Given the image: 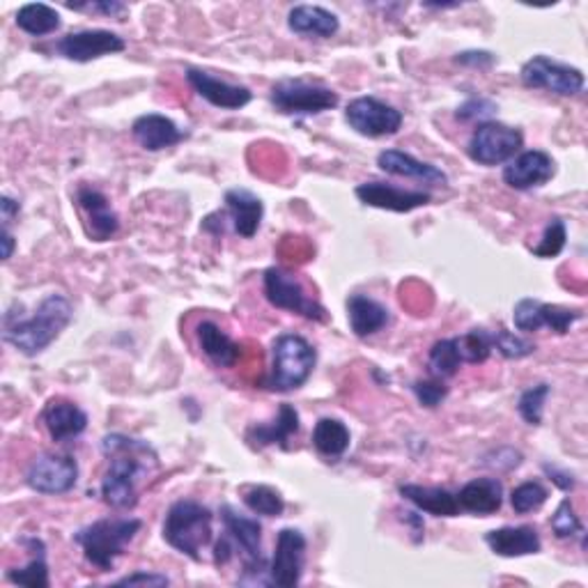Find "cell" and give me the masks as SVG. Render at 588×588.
Here are the masks:
<instances>
[{
	"mask_svg": "<svg viewBox=\"0 0 588 588\" xmlns=\"http://www.w3.org/2000/svg\"><path fill=\"white\" fill-rule=\"evenodd\" d=\"M287 28L297 35L329 39L341 30V19L320 5H294L287 14Z\"/></svg>",
	"mask_w": 588,
	"mask_h": 588,
	"instance_id": "f1b7e54d",
	"label": "cell"
},
{
	"mask_svg": "<svg viewBox=\"0 0 588 588\" xmlns=\"http://www.w3.org/2000/svg\"><path fill=\"white\" fill-rule=\"evenodd\" d=\"M215 513L194 499L175 501L163 519V540L192 561H200V552L212 542Z\"/></svg>",
	"mask_w": 588,
	"mask_h": 588,
	"instance_id": "277c9868",
	"label": "cell"
},
{
	"mask_svg": "<svg viewBox=\"0 0 588 588\" xmlns=\"http://www.w3.org/2000/svg\"><path fill=\"white\" fill-rule=\"evenodd\" d=\"M584 318V313L579 308H563V306H552L542 304L538 299H519L515 310H513V322L517 331L522 333H534L540 329H552L554 333L563 335L568 333L575 322Z\"/></svg>",
	"mask_w": 588,
	"mask_h": 588,
	"instance_id": "5bb4252c",
	"label": "cell"
},
{
	"mask_svg": "<svg viewBox=\"0 0 588 588\" xmlns=\"http://www.w3.org/2000/svg\"><path fill=\"white\" fill-rule=\"evenodd\" d=\"M143 522L136 517H109L97 519L88 527L74 534V542L81 548L83 556L99 573H109L115 568L118 559L127 552L132 540L140 534Z\"/></svg>",
	"mask_w": 588,
	"mask_h": 588,
	"instance_id": "3957f363",
	"label": "cell"
},
{
	"mask_svg": "<svg viewBox=\"0 0 588 588\" xmlns=\"http://www.w3.org/2000/svg\"><path fill=\"white\" fill-rule=\"evenodd\" d=\"M262 283H265V297L274 308L302 315V318L313 320V322L329 320L327 308L318 299H313L306 292L304 283L297 277H292L290 271L281 267H269L265 271Z\"/></svg>",
	"mask_w": 588,
	"mask_h": 588,
	"instance_id": "52a82bcc",
	"label": "cell"
},
{
	"mask_svg": "<svg viewBox=\"0 0 588 588\" xmlns=\"http://www.w3.org/2000/svg\"><path fill=\"white\" fill-rule=\"evenodd\" d=\"M347 320L356 339H368L391 322V310L368 294H352L347 299Z\"/></svg>",
	"mask_w": 588,
	"mask_h": 588,
	"instance_id": "4316f807",
	"label": "cell"
},
{
	"mask_svg": "<svg viewBox=\"0 0 588 588\" xmlns=\"http://www.w3.org/2000/svg\"><path fill=\"white\" fill-rule=\"evenodd\" d=\"M522 145L524 136L519 130L511 127V124L488 120L476 124L467 145V155L474 163L492 168L515 159L517 152L522 150Z\"/></svg>",
	"mask_w": 588,
	"mask_h": 588,
	"instance_id": "ba28073f",
	"label": "cell"
},
{
	"mask_svg": "<svg viewBox=\"0 0 588 588\" xmlns=\"http://www.w3.org/2000/svg\"><path fill=\"white\" fill-rule=\"evenodd\" d=\"M221 524L223 534L233 542L235 556H242L244 575L260 579L258 575L269 568L262 554V524L256 517L237 513L233 506H221Z\"/></svg>",
	"mask_w": 588,
	"mask_h": 588,
	"instance_id": "9c48e42d",
	"label": "cell"
},
{
	"mask_svg": "<svg viewBox=\"0 0 588 588\" xmlns=\"http://www.w3.org/2000/svg\"><path fill=\"white\" fill-rule=\"evenodd\" d=\"M21 304L14 302L3 315V339L24 356H37L53 345L74 318V306L65 294H47L33 315L19 313Z\"/></svg>",
	"mask_w": 588,
	"mask_h": 588,
	"instance_id": "7a4b0ae2",
	"label": "cell"
},
{
	"mask_svg": "<svg viewBox=\"0 0 588 588\" xmlns=\"http://www.w3.org/2000/svg\"><path fill=\"white\" fill-rule=\"evenodd\" d=\"M377 166L382 168L384 173L389 175H397V177H409L416 182L424 184H432V186H441L449 182V175L441 171V168L426 163L421 159H416L409 152L403 150H384L377 155Z\"/></svg>",
	"mask_w": 588,
	"mask_h": 588,
	"instance_id": "cb8c5ba5",
	"label": "cell"
},
{
	"mask_svg": "<svg viewBox=\"0 0 588 588\" xmlns=\"http://www.w3.org/2000/svg\"><path fill=\"white\" fill-rule=\"evenodd\" d=\"M68 10H76V12H90V14H103V16H122L124 12H127V5L124 3H118V0H101V3H68L65 5Z\"/></svg>",
	"mask_w": 588,
	"mask_h": 588,
	"instance_id": "ee69618b",
	"label": "cell"
},
{
	"mask_svg": "<svg viewBox=\"0 0 588 588\" xmlns=\"http://www.w3.org/2000/svg\"><path fill=\"white\" fill-rule=\"evenodd\" d=\"M30 552V561L24 568L8 571V579L16 586H30V588H49V563H47V544L37 536H28L21 540Z\"/></svg>",
	"mask_w": 588,
	"mask_h": 588,
	"instance_id": "4dcf8cb0",
	"label": "cell"
},
{
	"mask_svg": "<svg viewBox=\"0 0 588 588\" xmlns=\"http://www.w3.org/2000/svg\"><path fill=\"white\" fill-rule=\"evenodd\" d=\"M124 49H127L124 37L111 30H101V28L70 33L65 37H60L53 47V51L60 58L72 60V62H90L103 56L122 53Z\"/></svg>",
	"mask_w": 588,
	"mask_h": 588,
	"instance_id": "9a60e30c",
	"label": "cell"
},
{
	"mask_svg": "<svg viewBox=\"0 0 588 588\" xmlns=\"http://www.w3.org/2000/svg\"><path fill=\"white\" fill-rule=\"evenodd\" d=\"M565 240H568V230H565V223L561 219H552L548 223V228H544L540 244L531 248L534 256L536 258H556L565 248Z\"/></svg>",
	"mask_w": 588,
	"mask_h": 588,
	"instance_id": "60d3db41",
	"label": "cell"
},
{
	"mask_svg": "<svg viewBox=\"0 0 588 588\" xmlns=\"http://www.w3.org/2000/svg\"><path fill=\"white\" fill-rule=\"evenodd\" d=\"M78 209L86 217L88 237L95 242H109L120 230V217L111 207L109 198L95 186H78L76 192Z\"/></svg>",
	"mask_w": 588,
	"mask_h": 588,
	"instance_id": "d6986e66",
	"label": "cell"
},
{
	"mask_svg": "<svg viewBox=\"0 0 588 588\" xmlns=\"http://www.w3.org/2000/svg\"><path fill=\"white\" fill-rule=\"evenodd\" d=\"M223 203H225V217L233 221L235 233L244 240L256 237L265 217L262 200L256 194L246 192V188H230V192H225L223 196Z\"/></svg>",
	"mask_w": 588,
	"mask_h": 588,
	"instance_id": "7402d4cb",
	"label": "cell"
},
{
	"mask_svg": "<svg viewBox=\"0 0 588 588\" xmlns=\"http://www.w3.org/2000/svg\"><path fill=\"white\" fill-rule=\"evenodd\" d=\"M497 111V103L486 97H471L462 107H457L455 118L460 122H488V118Z\"/></svg>",
	"mask_w": 588,
	"mask_h": 588,
	"instance_id": "7bdbcfd3",
	"label": "cell"
},
{
	"mask_svg": "<svg viewBox=\"0 0 588 588\" xmlns=\"http://www.w3.org/2000/svg\"><path fill=\"white\" fill-rule=\"evenodd\" d=\"M306 550L308 542L306 536L299 529H281L277 538V550L271 556V563L267 568V584L279 588H294L306 568Z\"/></svg>",
	"mask_w": 588,
	"mask_h": 588,
	"instance_id": "4fadbf2b",
	"label": "cell"
},
{
	"mask_svg": "<svg viewBox=\"0 0 588 588\" xmlns=\"http://www.w3.org/2000/svg\"><path fill=\"white\" fill-rule=\"evenodd\" d=\"M134 140L147 152H161L166 147H173L186 138V132L161 113H147L134 120L132 124Z\"/></svg>",
	"mask_w": 588,
	"mask_h": 588,
	"instance_id": "44dd1931",
	"label": "cell"
},
{
	"mask_svg": "<svg viewBox=\"0 0 588 588\" xmlns=\"http://www.w3.org/2000/svg\"><path fill=\"white\" fill-rule=\"evenodd\" d=\"M21 212V203L10 198V196H0V219H3V228H10V223L19 217Z\"/></svg>",
	"mask_w": 588,
	"mask_h": 588,
	"instance_id": "c3c4849f",
	"label": "cell"
},
{
	"mask_svg": "<svg viewBox=\"0 0 588 588\" xmlns=\"http://www.w3.org/2000/svg\"><path fill=\"white\" fill-rule=\"evenodd\" d=\"M356 198L368 207L387 209V212L407 215L418 207L430 205L432 196L428 192H412V188H401L387 182H364L356 186Z\"/></svg>",
	"mask_w": 588,
	"mask_h": 588,
	"instance_id": "2e32d148",
	"label": "cell"
},
{
	"mask_svg": "<svg viewBox=\"0 0 588 588\" xmlns=\"http://www.w3.org/2000/svg\"><path fill=\"white\" fill-rule=\"evenodd\" d=\"M462 364H486L494 352L492 331L488 329H471L455 339Z\"/></svg>",
	"mask_w": 588,
	"mask_h": 588,
	"instance_id": "836d02e7",
	"label": "cell"
},
{
	"mask_svg": "<svg viewBox=\"0 0 588 588\" xmlns=\"http://www.w3.org/2000/svg\"><path fill=\"white\" fill-rule=\"evenodd\" d=\"M550 391H552L550 384H536L519 395L517 412L524 418V424H529V426L542 424V412H544V403H548V397H550Z\"/></svg>",
	"mask_w": 588,
	"mask_h": 588,
	"instance_id": "74e56055",
	"label": "cell"
},
{
	"mask_svg": "<svg viewBox=\"0 0 588 588\" xmlns=\"http://www.w3.org/2000/svg\"><path fill=\"white\" fill-rule=\"evenodd\" d=\"M412 391L416 395V401L421 403L428 409L439 407L441 403L446 401L449 395V387L439 380V377H432V380H418L412 384Z\"/></svg>",
	"mask_w": 588,
	"mask_h": 588,
	"instance_id": "b9f144b4",
	"label": "cell"
},
{
	"mask_svg": "<svg viewBox=\"0 0 588 588\" xmlns=\"http://www.w3.org/2000/svg\"><path fill=\"white\" fill-rule=\"evenodd\" d=\"M556 173L554 159L542 150H527L517 155L503 168V182H506L515 192H529L548 184Z\"/></svg>",
	"mask_w": 588,
	"mask_h": 588,
	"instance_id": "ac0fdd59",
	"label": "cell"
},
{
	"mask_svg": "<svg viewBox=\"0 0 588 588\" xmlns=\"http://www.w3.org/2000/svg\"><path fill=\"white\" fill-rule=\"evenodd\" d=\"M403 522H407L409 527H412L414 542H421V540H424V531H426V524H424L421 515L414 513V511H405V513H403Z\"/></svg>",
	"mask_w": 588,
	"mask_h": 588,
	"instance_id": "681fc988",
	"label": "cell"
},
{
	"mask_svg": "<svg viewBox=\"0 0 588 588\" xmlns=\"http://www.w3.org/2000/svg\"><path fill=\"white\" fill-rule=\"evenodd\" d=\"M455 497H457L460 511L488 517V515H494L503 506V486L499 478L482 476V478L469 480Z\"/></svg>",
	"mask_w": 588,
	"mask_h": 588,
	"instance_id": "484cf974",
	"label": "cell"
},
{
	"mask_svg": "<svg viewBox=\"0 0 588 588\" xmlns=\"http://www.w3.org/2000/svg\"><path fill=\"white\" fill-rule=\"evenodd\" d=\"M492 343L501 356H506V359H515V362L527 359V356H531L536 352V345L531 341L522 339V335L506 331V329L492 331Z\"/></svg>",
	"mask_w": 588,
	"mask_h": 588,
	"instance_id": "ab89813d",
	"label": "cell"
},
{
	"mask_svg": "<svg viewBox=\"0 0 588 588\" xmlns=\"http://www.w3.org/2000/svg\"><path fill=\"white\" fill-rule=\"evenodd\" d=\"M302 430V421H299V412L294 409L292 405L283 403L281 409H279V416L274 418V421H269V424H256V426H250L244 434L246 439V444L250 449H256V451H262L267 446H283L287 449L285 441L292 437V434H297Z\"/></svg>",
	"mask_w": 588,
	"mask_h": 588,
	"instance_id": "603a6c76",
	"label": "cell"
},
{
	"mask_svg": "<svg viewBox=\"0 0 588 588\" xmlns=\"http://www.w3.org/2000/svg\"><path fill=\"white\" fill-rule=\"evenodd\" d=\"M548 497L550 492L540 480H527L511 492V506L517 515H527V513L538 511L542 503L548 501Z\"/></svg>",
	"mask_w": 588,
	"mask_h": 588,
	"instance_id": "8d00e7d4",
	"label": "cell"
},
{
	"mask_svg": "<svg viewBox=\"0 0 588 588\" xmlns=\"http://www.w3.org/2000/svg\"><path fill=\"white\" fill-rule=\"evenodd\" d=\"M16 28L30 37H47L60 28V14L56 8L45 3H28L16 12Z\"/></svg>",
	"mask_w": 588,
	"mask_h": 588,
	"instance_id": "d6a6232c",
	"label": "cell"
},
{
	"mask_svg": "<svg viewBox=\"0 0 588 588\" xmlns=\"http://www.w3.org/2000/svg\"><path fill=\"white\" fill-rule=\"evenodd\" d=\"M455 62L462 68H474V70H490L497 56L492 51H462L455 56Z\"/></svg>",
	"mask_w": 588,
	"mask_h": 588,
	"instance_id": "f6af8a7d",
	"label": "cell"
},
{
	"mask_svg": "<svg viewBox=\"0 0 588 588\" xmlns=\"http://www.w3.org/2000/svg\"><path fill=\"white\" fill-rule=\"evenodd\" d=\"M350 428L339 418H320L313 428V446L329 460H341L350 449Z\"/></svg>",
	"mask_w": 588,
	"mask_h": 588,
	"instance_id": "1f68e13d",
	"label": "cell"
},
{
	"mask_svg": "<svg viewBox=\"0 0 588 588\" xmlns=\"http://www.w3.org/2000/svg\"><path fill=\"white\" fill-rule=\"evenodd\" d=\"M401 497L409 501L412 506L418 511H424L434 517H455L460 513L457 506V497L446 490V488H426V486H416V482H405V486L397 488Z\"/></svg>",
	"mask_w": 588,
	"mask_h": 588,
	"instance_id": "f546056e",
	"label": "cell"
},
{
	"mask_svg": "<svg viewBox=\"0 0 588 588\" xmlns=\"http://www.w3.org/2000/svg\"><path fill=\"white\" fill-rule=\"evenodd\" d=\"M101 453L109 467L101 478V499L115 511H130L138 503L140 482L159 469V455L145 439L111 432L101 439Z\"/></svg>",
	"mask_w": 588,
	"mask_h": 588,
	"instance_id": "6da1fadb",
	"label": "cell"
},
{
	"mask_svg": "<svg viewBox=\"0 0 588 588\" xmlns=\"http://www.w3.org/2000/svg\"><path fill=\"white\" fill-rule=\"evenodd\" d=\"M519 78L531 90H548L561 97H575L584 90V72L563 65L548 56H534L519 70Z\"/></svg>",
	"mask_w": 588,
	"mask_h": 588,
	"instance_id": "30bf717a",
	"label": "cell"
},
{
	"mask_svg": "<svg viewBox=\"0 0 588 588\" xmlns=\"http://www.w3.org/2000/svg\"><path fill=\"white\" fill-rule=\"evenodd\" d=\"M196 335L200 350L217 368H235L242 359V345L235 343L230 335L212 320H205L196 327Z\"/></svg>",
	"mask_w": 588,
	"mask_h": 588,
	"instance_id": "83f0119b",
	"label": "cell"
},
{
	"mask_svg": "<svg viewBox=\"0 0 588 588\" xmlns=\"http://www.w3.org/2000/svg\"><path fill=\"white\" fill-rule=\"evenodd\" d=\"M0 242H3V260L8 262L10 258H12V254H14V237H12V233H10V228H3V235H0Z\"/></svg>",
	"mask_w": 588,
	"mask_h": 588,
	"instance_id": "f907efd6",
	"label": "cell"
},
{
	"mask_svg": "<svg viewBox=\"0 0 588 588\" xmlns=\"http://www.w3.org/2000/svg\"><path fill=\"white\" fill-rule=\"evenodd\" d=\"M186 81H188V86L196 90L198 97H203L207 103H212V107L223 109V111H240L246 107V103H250V99H254V93H250L246 86H235V83L221 81L215 74L198 70V68L186 70Z\"/></svg>",
	"mask_w": 588,
	"mask_h": 588,
	"instance_id": "e0dca14e",
	"label": "cell"
},
{
	"mask_svg": "<svg viewBox=\"0 0 588 588\" xmlns=\"http://www.w3.org/2000/svg\"><path fill=\"white\" fill-rule=\"evenodd\" d=\"M552 524V531L556 538H575V536H584V524L575 511V503L571 501V497H565L561 503L556 513L552 515L550 519Z\"/></svg>",
	"mask_w": 588,
	"mask_h": 588,
	"instance_id": "f35d334b",
	"label": "cell"
},
{
	"mask_svg": "<svg viewBox=\"0 0 588 588\" xmlns=\"http://www.w3.org/2000/svg\"><path fill=\"white\" fill-rule=\"evenodd\" d=\"M488 548L503 559H519L538 554L542 548V540L536 527L522 524V527H501L486 534Z\"/></svg>",
	"mask_w": 588,
	"mask_h": 588,
	"instance_id": "d4e9b609",
	"label": "cell"
},
{
	"mask_svg": "<svg viewBox=\"0 0 588 588\" xmlns=\"http://www.w3.org/2000/svg\"><path fill=\"white\" fill-rule=\"evenodd\" d=\"M318 364V352L299 333H281L271 345V370L265 387L277 393L302 389Z\"/></svg>",
	"mask_w": 588,
	"mask_h": 588,
	"instance_id": "5b68a950",
	"label": "cell"
},
{
	"mask_svg": "<svg viewBox=\"0 0 588 588\" xmlns=\"http://www.w3.org/2000/svg\"><path fill=\"white\" fill-rule=\"evenodd\" d=\"M41 424L56 444H68L88 430V414L65 397H51L41 409Z\"/></svg>",
	"mask_w": 588,
	"mask_h": 588,
	"instance_id": "ffe728a7",
	"label": "cell"
},
{
	"mask_svg": "<svg viewBox=\"0 0 588 588\" xmlns=\"http://www.w3.org/2000/svg\"><path fill=\"white\" fill-rule=\"evenodd\" d=\"M171 579L161 573H147V571H136L134 575H127L115 581V586H168Z\"/></svg>",
	"mask_w": 588,
	"mask_h": 588,
	"instance_id": "bcb514c9",
	"label": "cell"
},
{
	"mask_svg": "<svg viewBox=\"0 0 588 588\" xmlns=\"http://www.w3.org/2000/svg\"><path fill=\"white\" fill-rule=\"evenodd\" d=\"M403 111H397L391 103L377 97H356L347 103L345 122L350 127L366 138H384L401 132Z\"/></svg>",
	"mask_w": 588,
	"mask_h": 588,
	"instance_id": "8fae6325",
	"label": "cell"
},
{
	"mask_svg": "<svg viewBox=\"0 0 588 588\" xmlns=\"http://www.w3.org/2000/svg\"><path fill=\"white\" fill-rule=\"evenodd\" d=\"M542 471L548 474L550 480L554 482V486H556L559 490H563V492H571V490H575V486H577V480H575V476H573L571 471H563V469L554 467V465H542Z\"/></svg>",
	"mask_w": 588,
	"mask_h": 588,
	"instance_id": "7dc6e473",
	"label": "cell"
},
{
	"mask_svg": "<svg viewBox=\"0 0 588 588\" xmlns=\"http://www.w3.org/2000/svg\"><path fill=\"white\" fill-rule=\"evenodd\" d=\"M460 366H462V359H460L455 339L437 341L430 347L428 368H430L432 377H439V380H446V377H453L460 370Z\"/></svg>",
	"mask_w": 588,
	"mask_h": 588,
	"instance_id": "d590c367",
	"label": "cell"
},
{
	"mask_svg": "<svg viewBox=\"0 0 588 588\" xmlns=\"http://www.w3.org/2000/svg\"><path fill=\"white\" fill-rule=\"evenodd\" d=\"M274 109L283 115H320L339 107V93L324 83L306 78H283L269 93Z\"/></svg>",
	"mask_w": 588,
	"mask_h": 588,
	"instance_id": "8992f818",
	"label": "cell"
},
{
	"mask_svg": "<svg viewBox=\"0 0 588 588\" xmlns=\"http://www.w3.org/2000/svg\"><path fill=\"white\" fill-rule=\"evenodd\" d=\"M26 482L37 494H68L78 482V462L68 453H45L30 462Z\"/></svg>",
	"mask_w": 588,
	"mask_h": 588,
	"instance_id": "7c38bea8",
	"label": "cell"
},
{
	"mask_svg": "<svg viewBox=\"0 0 588 588\" xmlns=\"http://www.w3.org/2000/svg\"><path fill=\"white\" fill-rule=\"evenodd\" d=\"M242 501L250 513L262 515V517H281L285 511V501H283L281 492L269 488V486L246 488L242 494Z\"/></svg>",
	"mask_w": 588,
	"mask_h": 588,
	"instance_id": "e575fe53",
	"label": "cell"
}]
</instances>
